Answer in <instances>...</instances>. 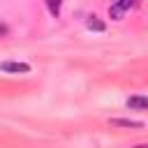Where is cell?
Returning <instances> with one entry per match:
<instances>
[{
  "instance_id": "obj_2",
  "label": "cell",
  "mask_w": 148,
  "mask_h": 148,
  "mask_svg": "<svg viewBox=\"0 0 148 148\" xmlns=\"http://www.w3.org/2000/svg\"><path fill=\"white\" fill-rule=\"evenodd\" d=\"M0 72H7V74H28L30 65L28 62H18V60H5V62H0Z\"/></svg>"
},
{
  "instance_id": "obj_1",
  "label": "cell",
  "mask_w": 148,
  "mask_h": 148,
  "mask_svg": "<svg viewBox=\"0 0 148 148\" xmlns=\"http://www.w3.org/2000/svg\"><path fill=\"white\" fill-rule=\"evenodd\" d=\"M139 5V0H113L111 5H109V18H113V21H120L132 7H136Z\"/></svg>"
},
{
  "instance_id": "obj_7",
  "label": "cell",
  "mask_w": 148,
  "mask_h": 148,
  "mask_svg": "<svg viewBox=\"0 0 148 148\" xmlns=\"http://www.w3.org/2000/svg\"><path fill=\"white\" fill-rule=\"evenodd\" d=\"M7 35H9V28L5 23H0V37H7Z\"/></svg>"
},
{
  "instance_id": "obj_3",
  "label": "cell",
  "mask_w": 148,
  "mask_h": 148,
  "mask_svg": "<svg viewBox=\"0 0 148 148\" xmlns=\"http://www.w3.org/2000/svg\"><path fill=\"white\" fill-rule=\"evenodd\" d=\"M127 106H130V109H136V111H146V109H148V99H146L143 95H134V97L127 99Z\"/></svg>"
},
{
  "instance_id": "obj_6",
  "label": "cell",
  "mask_w": 148,
  "mask_h": 148,
  "mask_svg": "<svg viewBox=\"0 0 148 148\" xmlns=\"http://www.w3.org/2000/svg\"><path fill=\"white\" fill-rule=\"evenodd\" d=\"M44 2H46L49 14H51L53 18H58V16H60V9H62V0H44Z\"/></svg>"
},
{
  "instance_id": "obj_4",
  "label": "cell",
  "mask_w": 148,
  "mask_h": 148,
  "mask_svg": "<svg viewBox=\"0 0 148 148\" xmlns=\"http://www.w3.org/2000/svg\"><path fill=\"white\" fill-rule=\"evenodd\" d=\"M111 125H116V127H130V130H141L143 127L141 120H127V118H113Z\"/></svg>"
},
{
  "instance_id": "obj_5",
  "label": "cell",
  "mask_w": 148,
  "mask_h": 148,
  "mask_svg": "<svg viewBox=\"0 0 148 148\" xmlns=\"http://www.w3.org/2000/svg\"><path fill=\"white\" fill-rule=\"evenodd\" d=\"M86 28H88V30H92V32H104V30H106V23H104V21H99L97 16H88Z\"/></svg>"
}]
</instances>
